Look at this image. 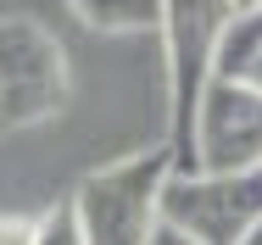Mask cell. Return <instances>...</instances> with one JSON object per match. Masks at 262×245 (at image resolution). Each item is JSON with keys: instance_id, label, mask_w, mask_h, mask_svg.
Here are the masks:
<instances>
[{"instance_id": "7", "label": "cell", "mask_w": 262, "mask_h": 245, "mask_svg": "<svg viewBox=\"0 0 262 245\" xmlns=\"http://www.w3.org/2000/svg\"><path fill=\"white\" fill-rule=\"evenodd\" d=\"M262 50V6L257 11H234L229 28H223V45H217V73H240V61H251Z\"/></svg>"}, {"instance_id": "8", "label": "cell", "mask_w": 262, "mask_h": 245, "mask_svg": "<svg viewBox=\"0 0 262 245\" xmlns=\"http://www.w3.org/2000/svg\"><path fill=\"white\" fill-rule=\"evenodd\" d=\"M34 245H84V229H78V212L73 201H56L34 217Z\"/></svg>"}, {"instance_id": "9", "label": "cell", "mask_w": 262, "mask_h": 245, "mask_svg": "<svg viewBox=\"0 0 262 245\" xmlns=\"http://www.w3.org/2000/svg\"><path fill=\"white\" fill-rule=\"evenodd\" d=\"M0 245H34V217H0Z\"/></svg>"}, {"instance_id": "5", "label": "cell", "mask_w": 262, "mask_h": 245, "mask_svg": "<svg viewBox=\"0 0 262 245\" xmlns=\"http://www.w3.org/2000/svg\"><path fill=\"white\" fill-rule=\"evenodd\" d=\"M262 162V90L246 78H212L195 112V167H257Z\"/></svg>"}, {"instance_id": "1", "label": "cell", "mask_w": 262, "mask_h": 245, "mask_svg": "<svg viewBox=\"0 0 262 245\" xmlns=\"http://www.w3.org/2000/svg\"><path fill=\"white\" fill-rule=\"evenodd\" d=\"M229 0H162V67H167V140L173 167H195V112L217 78V45L229 28Z\"/></svg>"}, {"instance_id": "6", "label": "cell", "mask_w": 262, "mask_h": 245, "mask_svg": "<svg viewBox=\"0 0 262 245\" xmlns=\"http://www.w3.org/2000/svg\"><path fill=\"white\" fill-rule=\"evenodd\" d=\"M84 28L101 34H145L162 23V0H67Z\"/></svg>"}, {"instance_id": "4", "label": "cell", "mask_w": 262, "mask_h": 245, "mask_svg": "<svg viewBox=\"0 0 262 245\" xmlns=\"http://www.w3.org/2000/svg\"><path fill=\"white\" fill-rule=\"evenodd\" d=\"M162 223L201 245H240L262 223V162L257 167H173L162 184Z\"/></svg>"}, {"instance_id": "13", "label": "cell", "mask_w": 262, "mask_h": 245, "mask_svg": "<svg viewBox=\"0 0 262 245\" xmlns=\"http://www.w3.org/2000/svg\"><path fill=\"white\" fill-rule=\"evenodd\" d=\"M240 245H262V223H257V229H251V234H246Z\"/></svg>"}, {"instance_id": "2", "label": "cell", "mask_w": 262, "mask_h": 245, "mask_svg": "<svg viewBox=\"0 0 262 245\" xmlns=\"http://www.w3.org/2000/svg\"><path fill=\"white\" fill-rule=\"evenodd\" d=\"M173 173V150L167 145H145L128 150L117 162H106L95 173L78 179L73 190V212L84 245H151L162 223V184Z\"/></svg>"}, {"instance_id": "12", "label": "cell", "mask_w": 262, "mask_h": 245, "mask_svg": "<svg viewBox=\"0 0 262 245\" xmlns=\"http://www.w3.org/2000/svg\"><path fill=\"white\" fill-rule=\"evenodd\" d=\"M229 6H234V11H257L262 0H229Z\"/></svg>"}, {"instance_id": "10", "label": "cell", "mask_w": 262, "mask_h": 245, "mask_svg": "<svg viewBox=\"0 0 262 245\" xmlns=\"http://www.w3.org/2000/svg\"><path fill=\"white\" fill-rule=\"evenodd\" d=\"M229 78H246L251 90H262V50L251 56V61H240V73H229Z\"/></svg>"}, {"instance_id": "11", "label": "cell", "mask_w": 262, "mask_h": 245, "mask_svg": "<svg viewBox=\"0 0 262 245\" xmlns=\"http://www.w3.org/2000/svg\"><path fill=\"white\" fill-rule=\"evenodd\" d=\"M151 245H201V240H190V234H179V229H167V223H157V234H151Z\"/></svg>"}, {"instance_id": "3", "label": "cell", "mask_w": 262, "mask_h": 245, "mask_svg": "<svg viewBox=\"0 0 262 245\" xmlns=\"http://www.w3.org/2000/svg\"><path fill=\"white\" fill-rule=\"evenodd\" d=\"M73 100V67L67 45L39 17H0V134L39 128L67 112Z\"/></svg>"}]
</instances>
